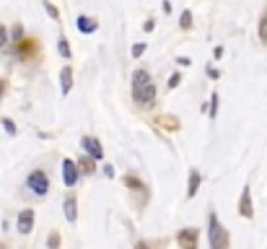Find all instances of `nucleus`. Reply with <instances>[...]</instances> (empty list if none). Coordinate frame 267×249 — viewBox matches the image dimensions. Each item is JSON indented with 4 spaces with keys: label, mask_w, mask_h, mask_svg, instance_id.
Returning <instances> with one entry per match:
<instances>
[{
    "label": "nucleus",
    "mask_w": 267,
    "mask_h": 249,
    "mask_svg": "<svg viewBox=\"0 0 267 249\" xmlns=\"http://www.w3.org/2000/svg\"><path fill=\"white\" fill-rule=\"evenodd\" d=\"M177 242L182 247H187V249H195L197 247V229H184V231H179Z\"/></svg>",
    "instance_id": "obj_7"
},
{
    "label": "nucleus",
    "mask_w": 267,
    "mask_h": 249,
    "mask_svg": "<svg viewBox=\"0 0 267 249\" xmlns=\"http://www.w3.org/2000/svg\"><path fill=\"white\" fill-rule=\"evenodd\" d=\"M80 166H83V172H86V174H91V172H94V169H96V166H94V161H91V158H83V161H80Z\"/></svg>",
    "instance_id": "obj_20"
},
{
    "label": "nucleus",
    "mask_w": 267,
    "mask_h": 249,
    "mask_svg": "<svg viewBox=\"0 0 267 249\" xmlns=\"http://www.w3.org/2000/svg\"><path fill=\"white\" fill-rule=\"evenodd\" d=\"M215 115H218V94H213V99H210V117L215 120Z\"/></svg>",
    "instance_id": "obj_21"
},
{
    "label": "nucleus",
    "mask_w": 267,
    "mask_h": 249,
    "mask_svg": "<svg viewBox=\"0 0 267 249\" xmlns=\"http://www.w3.org/2000/svg\"><path fill=\"white\" fill-rule=\"evenodd\" d=\"M192 26V13H190V10H184V13H182V29H190Z\"/></svg>",
    "instance_id": "obj_18"
},
{
    "label": "nucleus",
    "mask_w": 267,
    "mask_h": 249,
    "mask_svg": "<svg viewBox=\"0 0 267 249\" xmlns=\"http://www.w3.org/2000/svg\"><path fill=\"white\" fill-rule=\"evenodd\" d=\"M44 8H47V13H50L52 18H57V16H60V13H57V8H55L52 3H44Z\"/></svg>",
    "instance_id": "obj_25"
},
{
    "label": "nucleus",
    "mask_w": 267,
    "mask_h": 249,
    "mask_svg": "<svg viewBox=\"0 0 267 249\" xmlns=\"http://www.w3.org/2000/svg\"><path fill=\"white\" fill-rule=\"evenodd\" d=\"M239 213L244 218H252V213H254V208H252V195H249V187H244L241 189V197H239Z\"/></svg>",
    "instance_id": "obj_5"
},
{
    "label": "nucleus",
    "mask_w": 267,
    "mask_h": 249,
    "mask_svg": "<svg viewBox=\"0 0 267 249\" xmlns=\"http://www.w3.org/2000/svg\"><path fill=\"white\" fill-rule=\"evenodd\" d=\"M197 187H200V174L192 172V174H190V187H187V195H190V197L197 195Z\"/></svg>",
    "instance_id": "obj_14"
},
{
    "label": "nucleus",
    "mask_w": 267,
    "mask_h": 249,
    "mask_svg": "<svg viewBox=\"0 0 267 249\" xmlns=\"http://www.w3.org/2000/svg\"><path fill=\"white\" fill-rule=\"evenodd\" d=\"M3 124H5V132L16 135V124H13V120H3Z\"/></svg>",
    "instance_id": "obj_23"
},
{
    "label": "nucleus",
    "mask_w": 267,
    "mask_h": 249,
    "mask_svg": "<svg viewBox=\"0 0 267 249\" xmlns=\"http://www.w3.org/2000/svg\"><path fill=\"white\" fill-rule=\"evenodd\" d=\"M130 52H133V58H140V55L145 52V44H135V47H133Z\"/></svg>",
    "instance_id": "obj_22"
},
{
    "label": "nucleus",
    "mask_w": 267,
    "mask_h": 249,
    "mask_svg": "<svg viewBox=\"0 0 267 249\" xmlns=\"http://www.w3.org/2000/svg\"><path fill=\"white\" fill-rule=\"evenodd\" d=\"M210 247L213 249H226L228 247V236H226L223 226L218 223L215 216H210Z\"/></svg>",
    "instance_id": "obj_2"
},
{
    "label": "nucleus",
    "mask_w": 267,
    "mask_h": 249,
    "mask_svg": "<svg viewBox=\"0 0 267 249\" xmlns=\"http://www.w3.org/2000/svg\"><path fill=\"white\" fill-rule=\"evenodd\" d=\"M60 86H63V94H70V88H73V67H63Z\"/></svg>",
    "instance_id": "obj_11"
},
{
    "label": "nucleus",
    "mask_w": 267,
    "mask_h": 249,
    "mask_svg": "<svg viewBox=\"0 0 267 249\" xmlns=\"http://www.w3.org/2000/svg\"><path fill=\"white\" fill-rule=\"evenodd\" d=\"M3 94H5V81H0V99H3Z\"/></svg>",
    "instance_id": "obj_28"
},
{
    "label": "nucleus",
    "mask_w": 267,
    "mask_h": 249,
    "mask_svg": "<svg viewBox=\"0 0 267 249\" xmlns=\"http://www.w3.org/2000/svg\"><path fill=\"white\" fill-rule=\"evenodd\" d=\"M80 143H83V148H86V153H88V156H94V158H101V156H104V148H101V143H99L96 138L86 135V138L80 140Z\"/></svg>",
    "instance_id": "obj_6"
},
{
    "label": "nucleus",
    "mask_w": 267,
    "mask_h": 249,
    "mask_svg": "<svg viewBox=\"0 0 267 249\" xmlns=\"http://www.w3.org/2000/svg\"><path fill=\"white\" fill-rule=\"evenodd\" d=\"M125 185L130 189H143V182H140V179H135V177H125Z\"/></svg>",
    "instance_id": "obj_17"
},
{
    "label": "nucleus",
    "mask_w": 267,
    "mask_h": 249,
    "mask_svg": "<svg viewBox=\"0 0 267 249\" xmlns=\"http://www.w3.org/2000/svg\"><path fill=\"white\" fill-rule=\"evenodd\" d=\"M18 55H21V58H34V55H37V42H34V39H21L18 42Z\"/></svg>",
    "instance_id": "obj_9"
},
{
    "label": "nucleus",
    "mask_w": 267,
    "mask_h": 249,
    "mask_svg": "<svg viewBox=\"0 0 267 249\" xmlns=\"http://www.w3.org/2000/svg\"><path fill=\"white\" fill-rule=\"evenodd\" d=\"M34 229V210H24L18 216V231L21 234H29Z\"/></svg>",
    "instance_id": "obj_10"
},
{
    "label": "nucleus",
    "mask_w": 267,
    "mask_h": 249,
    "mask_svg": "<svg viewBox=\"0 0 267 249\" xmlns=\"http://www.w3.org/2000/svg\"><path fill=\"white\" fill-rule=\"evenodd\" d=\"M78 29L83 31V34H91V31L99 29V24H96L94 18H88V16H80V18H78Z\"/></svg>",
    "instance_id": "obj_13"
},
{
    "label": "nucleus",
    "mask_w": 267,
    "mask_h": 249,
    "mask_svg": "<svg viewBox=\"0 0 267 249\" xmlns=\"http://www.w3.org/2000/svg\"><path fill=\"white\" fill-rule=\"evenodd\" d=\"M78 177H80V172H78L75 161H70V158H65V161H63V179H65V185H67V187H75Z\"/></svg>",
    "instance_id": "obj_4"
},
{
    "label": "nucleus",
    "mask_w": 267,
    "mask_h": 249,
    "mask_svg": "<svg viewBox=\"0 0 267 249\" xmlns=\"http://www.w3.org/2000/svg\"><path fill=\"white\" fill-rule=\"evenodd\" d=\"M57 244H60V234L52 231V234L47 236V247H57Z\"/></svg>",
    "instance_id": "obj_19"
},
{
    "label": "nucleus",
    "mask_w": 267,
    "mask_h": 249,
    "mask_svg": "<svg viewBox=\"0 0 267 249\" xmlns=\"http://www.w3.org/2000/svg\"><path fill=\"white\" fill-rule=\"evenodd\" d=\"M177 62H179V65H182V67H187V65H192V62H190V58H179V60H177Z\"/></svg>",
    "instance_id": "obj_27"
},
{
    "label": "nucleus",
    "mask_w": 267,
    "mask_h": 249,
    "mask_svg": "<svg viewBox=\"0 0 267 249\" xmlns=\"http://www.w3.org/2000/svg\"><path fill=\"white\" fill-rule=\"evenodd\" d=\"M26 185L31 192H37V195H47V189H50V182H47V174L44 172H31Z\"/></svg>",
    "instance_id": "obj_3"
},
{
    "label": "nucleus",
    "mask_w": 267,
    "mask_h": 249,
    "mask_svg": "<svg viewBox=\"0 0 267 249\" xmlns=\"http://www.w3.org/2000/svg\"><path fill=\"white\" fill-rule=\"evenodd\" d=\"M156 124L158 127H164V130H169V132H174V130H179V117H174V115H158L156 117Z\"/></svg>",
    "instance_id": "obj_8"
},
{
    "label": "nucleus",
    "mask_w": 267,
    "mask_h": 249,
    "mask_svg": "<svg viewBox=\"0 0 267 249\" xmlns=\"http://www.w3.org/2000/svg\"><path fill=\"white\" fill-rule=\"evenodd\" d=\"M133 99L143 107H150L156 101V86H153V81H150V75L145 70L133 73Z\"/></svg>",
    "instance_id": "obj_1"
},
{
    "label": "nucleus",
    "mask_w": 267,
    "mask_h": 249,
    "mask_svg": "<svg viewBox=\"0 0 267 249\" xmlns=\"http://www.w3.org/2000/svg\"><path fill=\"white\" fill-rule=\"evenodd\" d=\"M65 218L70 221V223L78 218V205H75V197H73V195L65 197Z\"/></svg>",
    "instance_id": "obj_12"
},
{
    "label": "nucleus",
    "mask_w": 267,
    "mask_h": 249,
    "mask_svg": "<svg viewBox=\"0 0 267 249\" xmlns=\"http://www.w3.org/2000/svg\"><path fill=\"white\" fill-rule=\"evenodd\" d=\"M0 47H8V31L0 26Z\"/></svg>",
    "instance_id": "obj_24"
},
{
    "label": "nucleus",
    "mask_w": 267,
    "mask_h": 249,
    "mask_svg": "<svg viewBox=\"0 0 267 249\" xmlns=\"http://www.w3.org/2000/svg\"><path fill=\"white\" fill-rule=\"evenodd\" d=\"M57 50H60L63 58H70V44H67V39H65V37L60 39V44H57Z\"/></svg>",
    "instance_id": "obj_16"
},
{
    "label": "nucleus",
    "mask_w": 267,
    "mask_h": 249,
    "mask_svg": "<svg viewBox=\"0 0 267 249\" xmlns=\"http://www.w3.org/2000/svg\"><path fill=\"white\" fill-rule=\"evenodd\" d=\"M260 42L262 44L267 42V8L262 10V16H260Z\"/></svg>",
    "instance_id": "obj_15"
},
{
    "label": "nucleus",
    "mask_w": 267,
    "mask_h": 249,
    "mask_svg": "<svg viewBox=\"0 0 267 249\" xmlns=\"http://www.w3.org/2000/svg\"><path fill=\"white\" fill-rule=\"evenodd\" d=\"M179 83H182V78H179V75H171V81H169V88H177Z\"/></svg>",
    "instance_id": "obj_26"
}]
</instances>
